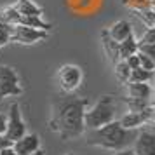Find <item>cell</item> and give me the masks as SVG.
Segmentation results:
<instances>
[{"mask_svg":"<svg viewBox=\"0 0 155 155\" xmlns=\"http://www.w3.org/2000/svg\"><path fill=\"white\" fill-rule=\"evenodd\" d=\"M106 31H108V35L112 37L115 42H122V40H126L127 37L133 35V26L126 19H119V21L113 23L110 28H106Z\"/></svg>","mask_w":155,"mask_h":155,"instance_id":"12","label":"cell"},{"mask_svg":"<svg viewBox=\"0 0 155 155\" xmlns=\"http://www.w3.org/2000/svg\"><path fill=\"white\" fill-rule=\"evenodd\" d=\"M115 155H136V153H134L133 148L129 147V148H124V150H119V152H117Z\"/></svg>","mask_w":155,"mask_h":155,"instance_id":"28","label":"cell"},{"mask_svg":"<svg viewBox=\"0 0 155 155\" xmlns=\"http://www.w3.org/2000/svg\"><path fill=\"white\" fill-rule=\"evenodd\" d=\"M14 9L19 12L21 16H38V18H42L44 16V11L40 5H37L33 0H16V4H12Z\"/></svg>","mask_w":155,"mask_h":155,"instance_id":"13","label":"cell"},{"mask_svg":"<svg viewBox=\"0 0 155 155\" xmlns=\"http://www.w3.org/2000/svg\"><path fill=\"white\" fill-rule=\"evenodd\" d=\"M134 153L136 155H155V133L153 131H138L134 140Z\"/></svg>","mask_w":155,"mask_h":155,"instance_id":"10","label":"cell"},{"mask_svg":"<svg viewBox=\"0 0 155 155\" xmlns=\"http://www.w3.org/2000/svg\"><path fill=\"white\" fill-rule=\"evenodd\" d=\"M152 108L153 106H148L145 110H141V112H133V110H129L126 115H122L119 119L120 126L126 127V129H140L141 126H148V122H150V115H152Z\"/></svg>","mask_w":155,"mask_h":155,"instance_id":"8","label":"cell"},{"mask_svg":"<svg viewBox=\"0 0 155 155\" xmlns=\"http://www.w3.org/2000/svg\"><path fill=\"white\" fill-rule=\"evenodd\" d=\"M58 80L64 94H73L82 82V70L77 64H63L58 71Z\"/></svg>","mask_w":155,"mask_h":155,"instance_id":"6","label":"cell"},{"mask_svg":"<svg viewBox=\"0 0 155 155\" xmlns=\"http://www.w3.org/2000/svg\"><path fill=\"white\" fill-rule=\"evenodd\" d=\"M138 52V38H134V35L127 37L126 40L119 42V58L126 59V58L133 56Z\"/></svg>","mask_w":155,"mask_h":155,"instance_id":"15","label":"cell"},{"mask_svg":"<svg viewBox=\"0 0 155 155\" xmlns=\"http://www.w3.org/2000/svg\"><path fill=\"white\" fill-rule=\"evenodd\" d=\"M31 155H44V150H37L35 153H31Z\"/></svg>","mask_w":155,"mask_h":155,"instance_id":"31","label":"cell"},{"mask_svg":"<svg viewBox=\"0 0 155 155\" xmlns=\"http://www.w3.org/2000/svg\"><path fill=\"white\" fill-rule=\"evenodd\" d=\"M2 11V18H4V23H7L11 26H14V25H19V12L14 9V5H7V7L0 9Z\"/></svg>","mask_w":155,"mask_h":155,"instance_id":"18","label":"cell"},{"mask_svg":"<svg viewBox=\"0 0 155 155\" xmlns=\"http://www.w3.org/2000/svg\"><path fill=\"white\" fill-rule=\"evenodd\" d=\"M124 61L127 63V66H129L131 70H134V68H138V66H140V58H138V52H136V54H133V56L126 58Z\"/></svg>","mask_w":155,"mask_h":155,"instance_id":"25","label":"cell"},{"mask_svg":"<svg viewBox=\"0 0 155 155\" xmlns=\"http://www.w3.org/2000/svg\"><path fill=\"white\" fill-rule=\"evenodd\" d=\"M127 98L138 101H150L153 87L147 82H127Z\"/></svg>","mask_w":155,"mask_h":155,"instance_id":"11","label":"cell"},{"mask_svg":"<svg viewBox=\"0 0 155 155\" xmlns=\"http://www.w3.org/2000/svg\"><path fill=\"white\" fill-rule=\"evenodd\" d=\"M115 112H117V99L113 96L106 94L103 98H99L84 113L85 129H98V127L115 120Z\"/></svg>","mask_w":155,"mask_h":155,"instance_id":"3","label":"cell"},{"mask_svg":"<svg viewBox=\"0 0 155 155\" xmlns=\"http://www.w3.org/2000/svg\"><path fill=\"white\" fill-rule=\"evenodd\" d=\"M12 150L16 152V155H31L37 150H40V138L38 134H23L19 140L12 141Z\"/></svg>","mask_w":155,"mask_h":155,"instance_id":"9","label":"cell"},{"mask_svg":"<svg viewBox=\"0 0 155 155\" xmlns=\"http://www.w3.org/2000/svg\"><path fill=\"white\" fill-rule=\"evenodd\" d=\"M101 40H103V47H105L108 58L112 59L113 63L120 61V58H119V42H115L112 37L108 35V31H106V30L101 31Z\"/></svg>","mask_w":155,"mask_h":155,"instance_id":"14","label":"cell"},{"mask_svg":"<svg viewBox=\"0 0 155 155\" xmlns=\"http://www.w3.org/2000/svg\"><path fill=\"white\" fill-rule=\"evenodd\" d=\"M138 58H140V68L148 70V71H155V61L152 58H148L143 52H138Z\"/></svg>","mask_w":155,"mask_h":155,"instance_id":"22","label":"cell"},{"mask_svg":"<svg viewBox=\"0 0 155 155\" xmlns=\"http://www.w3.org/2000/svg\"><path fill=\"white\" fill-rule=\"evenodd\" d=\"M150 4H152V5L155 7V0H150Z\"/></svg>","mask_w":155,"mask_h":155,"instance_id":"33","label":"cell"},{"mask_svg":"<svg viewBox=\"0 0 155 155\" xmlns=\"http://www.w3.org/2000/svg\"><path fill=\"white\" fill-rule=\"evenodd\" d=\"M89 106L85 98H77L73 94H66L63 98H58L52 103L51 110L49 127L52 133H56L63 141L77 140L85 133L84 113Z\"/></svg>","mask_w":155,"mask_h":155,"instance_id":"1","label":"cell"},{"mask_svg":"<svg viewBox=\"0 0 155 155\" xmlns=\"http://www.w3.org/2000/svg\"><path fill=\"white\" fill-rule=\"evenodd\" d=\"M92 133L87 136V143L92 147H99L105 150L119 152L124 148H129L134 143L138 131L136 129H126L120 126L119 120H112L98 129H91Z\"/></svg>","mask_w":155,"mask_h":155,"instance_id":"2","label":"cell"},{"mask_svg":"<svg viewBox=\"0 0 155 155\" xmlns=\"http://www.w3.org/2000/svg\"><path fill=\"white\" fill-rule=\"evenodd\" d=\"M7 147H12V141L9 138H5V134H0V150H4Z\"/></svg>","mask_w":155,"mask_h":155,"instance_id":"26","label":"cell"},{"mask_svg":"<svg viewBox=\"0 0 155 155\" xmlns=\"http://www.w3.org/2000/svg\"><path fill=\"white\" fill-rule=\"evenodd\" d=\"M0 155H16V152L12 150V147H7L4 150H0Z\"/></svg>","mask_w":155,"mask_h":155,"instance_id":"29","label":"cell"},{"mask_svg":"<svg viewBox=\"0 0 155 155\" xmlns=\"http://www.w3.org/2000/svg\"><path fill=\"white\" fill-rule=\"evenodd\" d=\"M138 52L147 54L148 58H152L155 61V44H141L138 42Z\"/></svg>","mask_w":155,"mask_h":155,"instance_id":"24","label":"cell"},{"mask_svg":"<svg viewBox=\"0 0 155 155\" xmlns=\"http://www.w3.org/2000/svg\"><path fill=\"white\" fill-rule=\"evenodd\" d=\"M5 138L11 141L19 140L23 134H26V124L21 117V108L18 103H12L9 106V115H7V126H5Z\"/></svg>","mask_w":155,"mask_h":155,"instance_id":"7","label":"cell"},{"mask_svg":"<svg viewBox=\"0 0 155 155\" xmlns=\"http://www.w3.org/2000/svg\"><path fill=\"white\" fill-rule=\"evenodd\" d=\"M150 105L155 106V89H153V92H152V99H150Z\"/></svg>","mask_w":155,"mask_h":155,"instance_id":"30","label":"cell"},{"mask_svg":"<svg viewBox=\"0 0 155 155\" xmlns=\"http://www.w3.org/2000/svg\"><path fill=\"white\" fill-rule=\"evenodd\" d=\"M113 73H115V78L119 80L120 84H127L129 82V75H131V68L127 66V63L124 59H120L117 63H113Z\"/></svg>","mask_w":155,"mask_h":155,"instance_id":"16","label":"cell"},{"mask_svg":"<svg viewBox=\"0 0 155 155\" xmlns=\"http://www.w3.org/2000/svg\"><path fill=\"white\" fill-rule=\"evenodd\" d=\"M155 77V71H148V70H143V68H134L131 70V75H129V82H147L150 84Z\"/></svg>","mask_w":155,"mask_h":155,"instance_id":"17","label":"cell"},{"mask_svg":"<svg viewBox=\"0 0 155 155\" xmlns=\"http://www.w3.org/2000/svg\"><path fill=\"white\" fill-rule=\"evenodd\" d=\"M141 44H155V26H148L145 31H143V35L141 38L138 40Z\"/></svg>","mask_w":155,"mask_h":155,"instance_id":"23","label":"cell"},{"mask_svg":"<svg viewBox=\"0 0 155 155\" xmlns=\"http://www.w3.org/2000/svg\"><path fill=\"white\" fill-rule=\"evenodd\" d=\"M124 4L129 9H133L134 12H141V11H147L152 7L150 0H124Z\"/></svg>","mask_w":155,"mask_h":155,"instance_id":"19","label":"cell"},{"mask_svg":"<svg viewBox=\"0 0 155 155\" xmlns=\"http://www.w3.org/2000/svg\"><path fill=\"white\" fill-rule=\"evenodd\" d=\"M5 126H7V117L0 113V134L5 133Z\"/></svg>","mask_w":155,"mask_h":155,"instance_id":"27","label":"cell"},{"mask_svg":"<svg viewBox=\"0 0 155 155\" xmlns=\"http://www.w3.org/2000/svg\"><path fill=\"white\" fill-rule=\"evenodd\" d=\"M0 23H4V18H2V11H0Z\"/></svg>","mask_w":155,"mask_h":155,"instance_id":"32","label":"cell"},{"mask_svg":"<svg viewBox=\"0 0 155 155\" xmlns=\"http://www.w3.org/2000/svg\"><path fill=\"white\" fill-rule=\"evenodd\" d=\"M11 30H12L11 25H7V23H0V49H2L5 44L11 42Z\"/></svg>","mask_w":155,"mask_h":155,"instance_id":"21","label":"cell"},{"mask_svg":"<svg viewBox=\"0 0 155 155\" xmlns=\"http://www.w3.org/2000/svg\"><path fill=\"white\" fill-rule=\"evenodd\" d=\"M138 14V18H140L141 21L148 26H155V7L152 5L150 9H147V11H141V12H136Z\"/></svg>","mask_w":155,"mask_h":155,"instance_id":"20","label":"cell"},{"mask_svg":"<svg viewBox=\"0 0 155 155\" xmlns=\"http://www.w3.org/2000/svg\"><path fill=\"white\" fill-rule=\"evenodd\" d=\"M23 92L19 77L11 66L0 64V99L11 98V96H19Z\"/></svg>","mask_w":155,"mask_h":155,"instance_id":"4","label":"cell"},{"mask_svg":"<svg viewBox=\"0 0 155 155\" xmlns=\"http://www.w3.org/2000/svg\"><path fill=\"white\" fill-rule=\"evenodd\" d=\"M47 37H49V31L25 26V25H14L12 30H11V42H18L23 44V45H31V44L42 42Z\"/></svg>","mask_w":155,"mask_h":155,"instance_id":"5","label":"cell"}]
</instances>
